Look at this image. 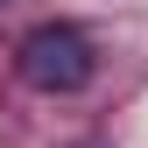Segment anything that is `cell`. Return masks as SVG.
I'll return each instance as SVG.
<instances>
[{
	"label": "cell",
	"instance_id": "1",
	"mask_svg": "<svg viewBox=\"0 0 148 148\" xmlns=\"http://www.w3.org/2000/svg\"><path fill=\"white\" fill-rule=\"evenodd\" d=\"M21 78L35 92H85L92 85V71H99V57H92V42L78 28H64V21H49V28H35L28 42H21Z\"/></svg>",
	"mask_w": 148,
	"mask_h": 148
}]
</instances>
